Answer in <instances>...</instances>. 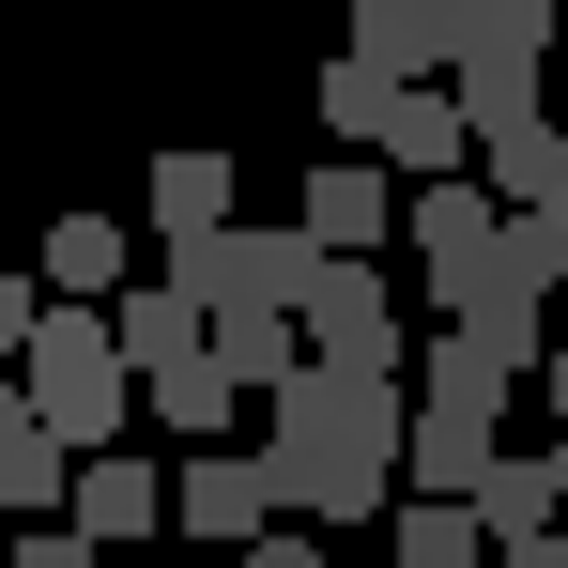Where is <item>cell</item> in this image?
Returning a JSON list of instances; mask_svg holds the SVG:
<instances>
[{
    "instance_id": "1",
    "label": "cell",
    "mask_w": 568,
    "mask_h": 568,
    "mask_svg": "<svg viewBox=\"0 0 568 568\" xmlns=\"http://www.w3.org/2000/svg\"><path fill=\"white\" fill-rule=\"evenodd\" d=\"M262 415H277V476L292 523H384V491H399V369H323V354H292V384H262Z\"/></svg>"
},
{
    "instance_id": "2",
    "label": "cell",
    "mask_w": 568,
    "mask_h": 568,
    "mask_svg": "<svg viewBox=\"0 0 568 568\" xmlns=\"http://www.w3.org/2000/svg\"><path fill=\"white\" fill-rule=\"evenodd\" d=\"M16 384H31V415H47L62 446H108V430L139 415V369H123V338H108V307H93V292H47V307H31Z\"/></svg>"
},
{
    "instance_id": "3",
    "label": "cell",
    "mask_w": 568,
    "mask_h": 568,
    "mask_svg": "<svg viewBox=\"0 0 568 568\" xmlns=\"http://www.w3.org/2000/svg\"><path fill=\"white\" fill-rule=\"evenodd\" d=\"M154 262H170L200 307H292V292L323 277V231H307V215H292V231H231V215H200V231H170Z\"/></svg>"
},
{
    "instance_id": "4",
    "label": "cell",
    "mask_w": 568,
    "mask_h": 568,
    "mask_svg": "<svg viewBox=\"0 0 568 568\" xmlns=\"http://www.w3.org/2000/svg\"><path fill=\"white\" fill-rule=\"evenodd\" d=\"M292 338L323 354V369H399L415 338H399V292H384L369 246H323V277L292 292Z\"/></svg>"
},
{
    "instance_id": "5",
    "label": "cell",
    "mask_w": 568,
    "mask_h": 568,
    "mask_svg": "<svg viewBox=\"0 0 568 568\" xmlns=\"http://www.w3.org/2000/svg\"><path fill=\"white\" fill-rule=\"evenodd\" d=\"M262 523H277V476L246 462V446H215V430H200L185 462H170V538H200V554H246Z\"/></svg>"
},
{
    "instance_id": "6",
    "label": "cell",
    "mask_w": 568,
    "mask_h": 568,
    "mask_svg": "<svg viewBox=\"0 0 568 568\" xmlns=\"http://www.w3.org/2000/svg\"><path fill=\"white\" fill-rule=\"evenodd\" d=\"M62 523H78L93 554H123V538H170V462H139L123 430H108V446H78V462H62Z\"/></svg>"
},
{
    "instance_id": "7",
    "label": "cell",
    "mask_w": 568,
    "mask_h": 568,
    "mask_svg": "<svg viewBox=\"0 0 568 568\" xmlns=\"http://www.w3.org/2000/svg\"><path fill=\"white\" fill-rule=\"evenodd\" d=\"M462 154H476V185H491V200H554V185H568V123H554L538 93L462 108Z\"/></svg>"
},
{
    "instance_id": "8",
    "label": "cell",
    "mask_w": 568,
    "mask_h": 568,
    "mask_svg": "<svg viewBox=\"0 0 568 568\" xmlns=\"http://www.w3.org/2000/svg\"><path fill=\"white\" fill-rule=\"evenodd\" d=\"M354 154H384L399 185H415V170H462V93H446V78H384V123Z\"/></svg>"
},
{
    "instance_id": "9",
    "label": "cell",
    "mask_w": 568,
    "mask_h": 568,
    "mask_svg": "<svg viewBox=\"0 0 568 568\" xmlns=\"http://www.w3.org/2000/svg\"><path fill=\"white\" fill-rule=\"evenodd\" d=\"M462 507L491 523V538H538V523H568V491H554V446H491V462L462 476Z\"/></svg>"
},
{
    "instance_id": "10",
    "label": "cell",
    "mask_w": 568,
    "mask_h": 568,
    "mask_svg": "<svg viewBox=\"0 0 568 568\" xmlns=\"http://www.w3.org/2000/svg\"><path fill=\"white\" fill-rule=\"evenodd\" d=\"M384 554L399 568H491V523L462 491H384Z\"/></svg>"
},
{
    "instance_id": "11",
    "label": "cell",
    "mask_w": 568,
    "mask_h": 568,
    "mask_svg": "<svg viewBox=\"0 0 568 568\" xmlns=\"http://www.w3.org/2000/svg\"><path fill=\"white\" fill-rule=\"evenodd\" d=\"M108 338H123V369H170V354H200V292L185 277H123L108 292Z\"/></svg>"
},
{
    "instance_id": "12",
    "label": "cell",
    "mask_w": 568,
    "mask_h": 568,
    "mask_svg": "<svg viewBox=\"0 0 568 568\" xmlns=\"http://www.w3.org/2000/svg\"><path fill=\"white\" fill-rule=\"evenodd\" d=\"M31 277H47V292H93V307H108V292L139 277V231H123V215H62V231L31 246Z\"/></svg>"
},
{
    "instance_id": "13",
    "label": "cell",
    "mask_w": 568,
    "mask_h": 568,
    "mask_svg": "<svg viewBox=\"0 0 568 568\" xmlns=\"http://www.w3.org/2000/svg\"><path fill=\"white\" fill-rule=\"evenodd\" d=\"M307 231H323V246H384V231H399V170H384V154H338V170L307 185Z\"/></svg>"
},
{
    "instance_id": "14",
    "label": "cell",
    "mask_w": 568,
    "mask_h": 568,
    "mask_svg": "<svg viewBox=\"0 0 568 568\" xmlns=\"http://www.w3.org/2000/svg\"><path fill=\"white\" fill-rule=\"evenodd\" d=\"M354 62L369 78H446V0H354Z\"/></svg>"
},
{
    "instance_id": "15",
    "label": "cell",
    "mask_w": 568,
    "mask_h": 568,
    "mask_svg": "<svg viewBox=\"0 0 568 568\" xmlns=\"http://www.w3.org/2000/svg\"><path fill=\"white\" fill-rule=\"evenodd\" d=\"M200 338H215V369H231V399H262V384H292V307H200Z\"/></svg>"
},
{
    "instance_id": "16",
    "label": "cell",
    "mask_w": 568,
    "mask_h": 568,
    "mask_svg": "<svg viewBox=\"0 0 568 568\" xmlns=\"http://www.w3.org/2000/svg\"><path fill=\"white\" fill-rule=\"evenodd\" d=\"M200 215H231V154H154V170H139V231H154V246H170V231H200Z\"/></svg>"
},
{
    "instance_id": "17",
    "label": "cell",
    "mask_w": 568,
    "mask_h": 568,
    "mask_svg": "<svg viewBox=\"0 0 568 568\" xmlns=\"http://www.w3.org/2000/svg\"><path fill=\"white\" fill-rule=\"evenodd\" d=\"M139 415H154V430H231V369H215V338H200V354H170V369H139Z\"/></svg>"
},
{
    "instance_id": "18",
    "label": "cell",
    "mask_w": 568,
    "mask_h": 568,
    "mask_svg": "<svg viewBox=\"0 0 568 568\" xmlns=\"http://www.w3.org/2000/svg\"><path fill=\"white\" fill-rule=\"evenodd\" d=\"M554 0H446V62H538Z\"/></svg>"
},
{
    "instance_id": "19",
    "label": "cell",
    "mask_w": 568,
    "mask_h": 568,
    "mask_svg": "<svg viewBox=\"0 0 568 568\" xmlns=\"http://www.w3.org/2000/svg\"><path fill=\"white\" fill-rule=\"evenodd\" d=\"M369 123H384V78L338 47V62H323V139H369Z\"/></svg>"
},
{
    "instance_id": "20",
    "label": "cell",
    "mask_w": 568,
    "mask_h": 568,
    "mask_svg": "<svg viewBox=\"0 0 568 568\" xmlns=\"http://www.w3.org/2000/svg\"><path fill=\"white\" fill-rule=\"evenodd\" d=\"M16 568H93V538H78L62 507H31V523H16Z\"/></svg>"
},
{
    "instance_id": "21",
    "label": "cell",
    "mask_w": 568,
    "mask_h": 568,
    "mask_svg": "<svg viewBox=\"0 0 568 568\" xmlns=\"http://www.w3.org/2000/svg\"><path fill=\"white\" fill-rule=\"evenodd\" d=\"M246 568H323V538H307V523H292V507H277V523L246 538Z\"/></svg>"
},
{
    "instance_id": "22",
    "label": "cell",
    "mask_w": 568,
    "mask_h": 568,
    "mask_svg": "<svg viewBox=\"0 0 568 568\" xmlns=\"http://www.w3.org/2000/svg\"><path fill=\"white\" fill-rule=\"evenodd\" d=\"M491 568H568V523H538V538H491Z\"/></svg>"
},
{
    "instance_id": "23",
    "label": "cell",
    "mask_w": 568,
    "mask_h": 568,
    "mask_svg": "<svg viewBox=\"0 0 568 568\" xmlns=\"http://www.w3.org/2000/svg\"><path fill=\"white\" fill-rule=\"evenodd\" d=\"M31 307H47V277H0V354L31 338Z\"/></svg>"
},
{
    "instance_id": "24",
    "label": "cell",
    "mask_w": 568,
    "mask_h": 568,
    "mask_svg": "<svg viewBox=\"0 0 568 568\" xmlns=\"http://www.w3.org/2000/svg\"><path fill=\"white\" fill-rule=\"evenodd\" d=\"M538 384H554V415H568V338H538Z\"/></svg>"
}]
</instances>
